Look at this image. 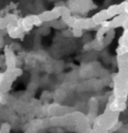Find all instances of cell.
I'll list each match as a JSON object with an SVG mask.
<instances>
[{
	"label": "cell",
	"instance_id": "obj_1",
	"mask_svg": "<svg viewBox=\"0 0 128 133\" xmlns=\"http://www.w3.org/2000/svg\"><path fill=\"white\" fill-rule=\"evenodd\" d=\"M92 19L96 25H100L101 23H103L105 20L110 19V17L106 10H103V11L98 12L97 14H95L94 16L92 17Z\"/></svg>",
	"mask_w": 128,
	"mask_h": 133
},
{
	"label": "cell",
	"instance_id": "obj_2",
	"mask_svg": "<svg viewBox=\"0 0 128 133\" xmlns=\"http://www.w3.org/2000/svg\"><path fill=\"white\" fill-rule=\"evenodd\" d=\"M106 11H107V12H108L110 18H112V17H113L115 16H117V15L122 13L119 4H114V5L110 6L108 9H106Z\"/></svg>",
	"mask_w": 128,
	"mask_h": 133
}]
</instances>
